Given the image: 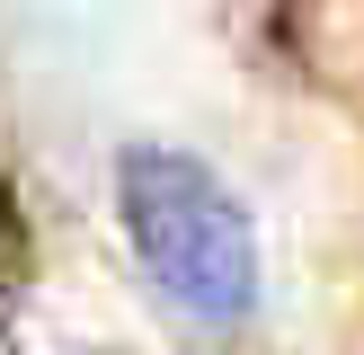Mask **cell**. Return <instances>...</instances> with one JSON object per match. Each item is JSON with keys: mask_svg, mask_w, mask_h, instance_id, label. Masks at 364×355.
<instances>
[{"mask_svg": "<svg viewBox=\"0 0 364 355\" xmlns=\"http://www.w3.org/2000/svg\"><path fill=\"white\" fill-rule=\"evenodd\" d=\"M116 204L124 240H134L142 275L160 284V302L205 329H231L258 302V231H249L240 195L205 169V160L169 151V142H134L116 160Z\"/></svg>", "mask_w": 364, "mask_h": 355, "instance_id": "obj_1", "label": "cell"}, {"mask_svg": "<svg viewBox=\"0 0 364 355\" xmlns=\"http://www.w3.org/2000/svg\"><path fill=\"white\" fill-rule=\"evenodd\" d=\"M0 355H18V337H9V329H0Z\"/></svg>", "mask_w": 364, "mask_h": 355, "instance_id": "obj_2", "label": "cell"}]
</instances>
